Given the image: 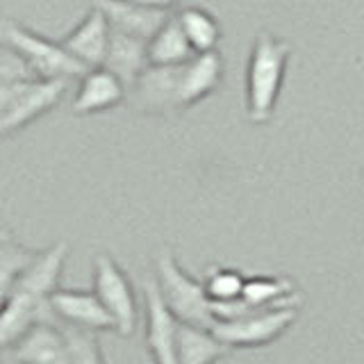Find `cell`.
<instances>
[{
	"label": "cell",
	"mask_w": 364,
	"mask_h": 364,
	"mask_svg": "<svg viewBox=\"0 0 364 364\" xmlns=\"http://www.w3.org/2000/svg\"><path fill=\"white\" fill-rule=\"evenodd\" d=\"M5 355L16 364H73L71 346L60 318L37 323L5 348Z\"/></svg>",
	"instance_id": "9"
},
{
	"label": "cell",
	"mask_w": 364,
	"mask_h": 364,
	"mask_svg": "<svg viewBox=\"0 0 364 364\" xmlns=\"http://www.w3.org/2000/svg\"><path fill=\"white\" fill-rule=\"evenodd\" d=\"M232 353V346L212 328L180 323L178 328V364H216Z\"/></svg>",
	"instance_id": "17"
},
{
	"label": "cell",
	"mask_w": 364,
	"mask_h": 364,
	"mask_svg": "<svg viewBox=\"0 0 364 364\" xmlns=\"http://www.w3.org/2000/svg\"><path fill=\"white\" fill-rule=\"evenodd\" d=\"M96 5L105 11L112 30L130 34V37L151 41L157 30L171 18V11L151 9L132 0H96Z\"/></svg>",
	"instance_id": "13"
},
{
	"label": "cell",
	"mask_w": 364,
	"mask_h": 364,
	"mask_svg": "<svg viewBox=\"0 0 364 364\" xmlns=\"http://www.w3.org/2000/svg\"><path fill=\"white\" fill-rule=\"evenodd\" d=\"M66 89V77H28L0 82V134L9 136L55 109Z\"/></svg>",
	"instance_id": "2"
},
{
	"label": "cell",
	"mask_w": 364,
	"mask_h": 364,
	"mask_svg": "<svg viewBox=\"0 0 364 364\" xmlns=\"http://www.w3.org/2000/svg\"><path fill=\"white\" fill-rule=\"evenodd\" d=\"M66 257H68L66 242H57L55 246L41 250L39 257L26 269V273L14 282V287L9 291L16 289V291H26L30 296H37V299L50 301V296L60 289V278L66 264Z\"/></svg>",
	"instance_id": "14"
},
{
	"label": "cell",
	"mask_w": 364,
	"mask_h": 364,
	"mask_svg": "<svg viewBox=\"0 0 364 364\" xmlns=\"http://www.w3.org/2000/svg\"><path fill=\"white\" fill-rule=\"evenodd\" d=\"M128 94H130V89L125 87L123 80L119 75H114L109 68L105 66L89 68V71L80 77L71 109L77 117H89V114L119 107L121 102L128 100Z\"/></svg>",
	"instance_id": "11"
},
{
	"label": "cell",
	"mask_w": 364,
	"mask_h": 364,
	"mask_svg": "<svg viewBox=\"0 0 364 364\" xmlns=\"http://www.w3.org/2000/svg\"><path fill=\"white\" fill-rule=\"evenodd\" d=\"M301 307H278L248 314L235 321H219L212 330L232 348H257L280 339L299 318Z\"/></svg>",
	"instance_id": "7"
},
{
	"label": "cell",
	"mask_w": 364,
	"mask_h": 364,
	"mask_svg": "<svg viewBox=\"0 0 364 364\" xmlns=\"http://www.w3.org/2000/svg\"><path fill=\"white\" fill-rule=\"evenodd\" d=\"M39 253L41 250L21 246L11 239L7 230H3V235H0V291H3V296L14 287V282L39 257Z\"/></svg>",
	"instance_id": "20"
},
{
	"label": "cell",
	"mask_w": 364,
	"mask_h": 364,
	"mask_svg": "<svg viewBox=\"0 0 364 364\" xmlns=\"http://www.w3.org/2000/svg\"><path fill=\"white\" fill-rule=\"evenodd\" d=\"M291 46L269 32H259L246 68V117L250 123H269L287 75Z\"/></svg>",
	"instance_id": "1"
},
{
	"label": "cell",
	"mask_w": 364,
	"mask_h": 364,
	"mask_svg": "<svg viewBox=\"0 0 364 364\" xmlns=\"http://www.w3.org/2000/svg\"><path fill=\"white\" fill-rule=\"evenodd\" d=\"M68 346H71V355H73V364H105V358H102L100 350V341L96 337V330H87V328H77L71 323L60 321Z\"/></svg>",
	"instance_id": "22"
},
{
	"label": "cell",
	"mask_w": 364,
	"mask_h": 364,
	"mask_svg": "<svg viewBox=\"0 0 364 364\" xmlns=\"http://www.w3.org/2000/svg\"><path fill=\"white\" fill-rule=\"evenodd\" d=\"M94 291L114 316L117 333L121 337L134 335L139 323V307H136L132 282L117 264V259L107 253H98L94 257Z\"/></svg>",
	"instance_id": "5"
},
{
	"label": "cell",
	"mask_w": 364,
	"mask_h": 364,
	"mask_svg": "<svg viewBox=\"0 0 364 364\" xmlns=\"http://www.w3.org/2000/svg\"><path fill=\"white\" fill-rule=\"evenodd\" d=\"M50 305L57 318L64 323H71L87 330H117L114 316L96 291H82V289H57L50 296Z\"/></svg>",
	"instance_id": "12"
},
{
	"label": "cell",
	"mask_w": 364,
	"mask_h": 364,
	"mask_svg": "<svg viewBox=\"0 0 364 364\" xmlns=\"http://www.w3.org/2000/svg\"><path fill=\"white\" fill-rule=\"evenodd\" d=\"M242 301L255 312L278 307H301L303 294L287 276H250L246 278Z\"/></svg>",
	"instance_id": "15"
},
{
	"label": "cell",
	"mask_w": 364,
	"mask_h": 364,
	"mask_svg": "<svg viewBox=\"0 0 364 364\" xmlns=\"http://www.w3.org/2000/svg\"><path fill=\"white\" fill-rule=\"evenodd\" d=\"M3 46L18 53L23 60L30 64V68L39 77H82L89 68L77 62L75 57L68 53V48L62 41H50L41 37V34L32 32L30 28L21 26V23L5 18L3 21Z\"/></svg>",
	"instance_id": "4"
},
{
	"label": "cell",
	"mask_w": 364,
	"mask_h": 364,
	"mask_svg": "<svg viewBox=\"0 0 364 364\" xmlns=\"http://www.w3.org/2000/svg\"><path fill=\"white\" fill-rule=\"evenodd\" d=\"M132 3H139L144 7H151V9H164V11H171L180 0H132Z\"/></svg>",
	"instance_id": "23"
},
{
	"label": "cell",
	"mask_w": 364,
	"mask_h": 364,
	"mask_svg": "<svg viewBox=\"0 0 364 364\" xmlns=\"http://www.w3.org/2000/svg\"><path fill=\"white\" fill-rule=\"evenodd\" d=\"M189 43L196 53H212L221 41V26L205 7H187L178 14Z\"/></svg>",
	"instance_id": "19"
},
{
	"label": "cell",
	"mask_w": 364,
	"mask_h": 364,
	"mask_svg": "<svg viewBox=\"0 0 364 364\" xmlns=\"http://www.w3.org/2000/svg\"><path fill=\"white\" fill-rule=\"evenodd\" d=\"M155 278L168 310L176 314L180 323H191L200 328H214V301L210 299L205 282L191 278L189 273L180 267V262L168 248L157 255L155 262Z\"/></svg>",
	"instance_id": "3"
},
{
	"label": "cell",
	"mask_w": 364,
	"mask_h": 364,
	"mask_svg": "<svg viewBox=\"0 0 364 364\" xmlns=\"http://www.w3.org/2000/svg\"><path fill=\"white\" fill-rule=\"evenodd\" d=\"M109 41H112L109 18L96 3L89 9V14L62 39L68 53L77 62H82L87 68H98L105 64Z\"/></svg>",
	"instance_id": "10"
},
{
	"label": "cell",
	"mask_w": 364,
	"mask_h": 364,
	"mask_svg": "<svg viewBox=\"0 0 364 364\" xmlns=\"http://www.w3.org/2000/svg\"><path fill=\"white\" fill-rule=\"evenodd\" d=\"M146 310V346L153 364H178V328L180 321L168 310L157 278H146L141 284Z\"/></svg>",
	"instance_id": "8"
},
{
	"label": "cell",
	"mask_w": 364,
	"mask_h": 364,
	"mask_svg": "<svg viewBox=\"0 0 364 364\" xmlns=\"http://www.w3.org/2000/svg\"><path fill=\"white\" fill-rule=\"evenodd\" d=\"M193 55V46L189 43L178 16H171L155 37L148 41V62L153 66H176L189 62Z\"/></svg>",
	"instance_id": "18"
},
{
	"label": "cell",
	"mask_w": 364,
	"mask_h": 364,
	"mask_svg": "<svg viewBox=\"0 0 364 364\" xmlns=\"http://www.w3.org/2000/svg\"><path fill=\"white\" fill-rule=\"evenodd\" d=\"M105 68L123 80V85L132 89L151 62H148V41L130 37V34L112 30L109 50L105 57Z\"/></svg>",
	"instance_id": "16"
},
{
	"label": "cell",
	"mask_w": 364,
	"mask_h": 364,
	"mask_svg": "<svg viewBox=\"0 0 364 364\" xmlns=\"http://www.w3.org/2000/svg\"><path fill=\"white\" fill-rule=\"evenodd\" d=\"M134 112L148 117H178L185 112L182 102V64L148 66L128 94Z\"/></svg>",
	"instance_id": "6"
},
{
	"label": "cell",
	"mask_w": 364,
	"mask_h": 364,
	"mask_svg": "<svg viewBox=\"0 0 364 364\" xmlns=\"http://www.w3.org/2000/svg\"><path fill=\"white\" fill-rule=\"evenodd\" d=\"M205 289H208L210 299L214 303H228L242 299L246 278L242 271L225 269V267H210L208 276H205Z\"/></svg>",
	"instance_id": "21"
}]
</instances>
